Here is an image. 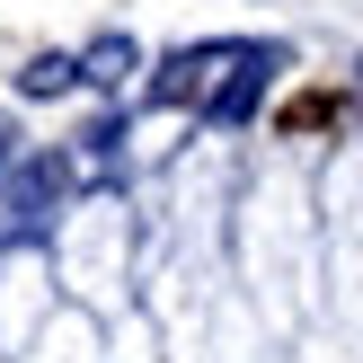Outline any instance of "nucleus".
Returning a JSON list of instances; mask_svg holds the SVG:
<instances>
[{
	"label": "nucleus",
	"mask_w": 363,
	"mask_h": 363,
	"mask_svg": "<svg viewBox=\"0 0 363 363\" xmlns=\"http://www.w3.org/2000/svg\"><path fill=\"white\" fill-rule=\"evenodd\" d=\"M53 204H62V160H18L0 177V240H35Z\"/></svg>",
	"instance_id": "f257e3e1"
},
{
	"label": "nucleus",
	"mask_w": 363,
	"mask_h": 363,
	"mask_svg": "<svg viewBox=\"0 0 363 363\" xmlns=\"http://www.w3.org/2000/svg\"><path fill=\"white\" fill-rule=\"evenodd\" d=\"M311 124H337V98H293L284 106V133H311Z\"/></svg>",
	"instance_id": "f03ea898"
},
{
	"label": "nucleus",
	"mask_w": 363,
	"mask_h": 363,
	"mask_svg": "<svg viewBox=\"0 0 363 363\" xmlns=\"http://www.w3.org/2000/svg\"><path fill=\"white\" fill-rule=\"evenodd\" d=\"M124 71H133V45H98L89 53V80H124Z\"/></svg>",
	"instance_id": "7ed1b4c3"
},
{
	"label": "nucleus",
	"mask_w": 363,
	"mask_h": 363,
	"mask_svg": "<svg viewBox=\"0 0 363 363\" xmlns=\"http://www.w3.org/2000/svg\"><path fill=\"white\" fill-rule=\"evenodd\" d=\"M62 80H71V62H62V53H45V62H27V89H35V98H53Z\"/></svg>",
	"instance_id": "20e7f679"
}]
</instances>
